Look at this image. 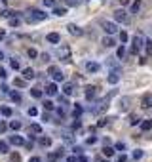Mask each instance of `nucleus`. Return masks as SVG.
Here are the masks:
<instances>
[{
	"instance_id": "obj_33",
	"label": "nucleus",
	"mask_w": 152,
	"mask_h": 162,
	"mask_svg": "<svg viewBox=\"0 0 152 162\" xmlns=\"http://www.w3.org/2000/svg\"><path fill=\"white\" fill-rule=\"evenodd\" d=\"M27 112H29V116H38V109H36V107H31Z\"/></svg>"
},
{
	"instance_id": "obj_43",
	"label": "nucleus",
	"mask_w": 152,
	"mask_h": 162,
	"mask_svg": "<svg viewBox=\"0 0 152 162\" xmlns=\"http://www.w3.org/2000/svg\"><path fill=\"white\" fill-rule=\"evenodd\" d=\"M106 122H108V118H103V120H99V128H103V126H106Z\"/></svg>"
},
{
	"instance_id": "obj_46",
	"label": "nucleus",
	"mask_w": 152,
	"mask_h": 162,
	"mask_svg": "<svg viewBox=\"0 0 152 162\" xmlns=\"http://www.w3.org/2000/svg\"><path fill=\"white\" fill-rule=\"evenodd\" d=\"M120 4L122 6H129V4H131V0H120Z\"/></svg>"
},
{
	"instance_id": "obj_38",
	"label": "nucleus",
	"mask_w": 152,
	"mask_h": 162,
	"mask_svg": "<svg viewBox=\"0 0 152 162\" xmlns=\"http://www.w3.org/2000/svg\"><path fill=\"white\" fill-rule=\"evenodd\" d=\"M31 130H32V132H36V133H40V132H42L40 124H32V126H31Z\"/></svg>"
},
{
	"instance_id": "obj_48",
	"label": "nucleus",
	"mask_w": 152,
	"mask_h": 162,
	"mask_svg": "<svg viewBox=\"0 0 152 162\" xmlns=\"http://www.w3.org/2000/svg\"><path fill=\"white\" fill-rule=\"evenodd\" d=\"M29 162H40V158L38 157H31V160H29Z\"/></svg>"
},
{
	"instance_id": "obj_28",
	"label": "nucleus",
	"mask_w": 152,
	"mask_h": 162,
	"mask_svg": "<svg viewBox=\"0 0 152 162\" xmlns=\"http://www.w3.org/2000/svg\"><path fill=\"white\" fill-rule=\"evenodd\" d=\"M0 16H2V17H13V16H15V12H12V10H2V12H0Z\"/></svg>"
},
{
	"instance_id": "obj_32",
	"label": "nucleus",
	"mask_w": 152,
	"mask_h": 162,
	"mask_svg": "<svg viewBox=\"0 0 152 162\" xmlns=\"http://www.w3.org/2000/svg\"><path fill=\"white\" fill-rule=\"evenodd\" d=\"M120 40H122V42H124V44H126V42L129 40V34H127L126 31H122V33H120Z\"/></svg>"
},
{
	"instance_id": "obj_19",
	"label": "nucleus",
	"mask_w": 152,
	"mask_h": 162,
	"mask_svg": "<svg viewBox=\"0 0 152 162\" xmlns=\"http://www.w3.org/2000/svg\"><path fill=\"white\" fill-rule=\"evenodd\" d=\"M141 130H143V132L152 130V120H144V122H141Z\"/></svg>"
},
{
	"instance_id": "obj_14",
	"label": "nucleus",
	"mask_w": 152,
	"mask_h": 162,
	"mask_svg": "<svg viewBox=\"0 0 152 162\" xmlns=\"http://www.w3.org/2000/svg\"><path fill=\"white\" fill-rule=\"evenodd\" d=\"M103 46L112 48V46H116V40H114L112 36H105V38H103Z\"/></svg>"
},
{
	"instance_id": "obj_20",
	"label": "nucleus",
	"mask_w": 152,
	"mask_h": 162,
	"mask_svg": "<svg viewBox=\"0 0 152 162\" xmlns=\"http://www.w3.org/2000/svg\"><path fill=\"white\" fill-rule=\"evenodd\" d=\"M31 95H32V97H36V99H40V97L44 95V91L38 90V88H32V90H31Z\"/></svg>"
},
{
	"instance_id": "obj_49",
	"label": "nucleus",
	"mask_w": 152,
	"mask_h": 162,
	"mask_svg": "<svg viewBox=\"0 0 152 162\" xmlns=\"http://www.w3.org/2000/svg\"><path fill=\"white\" fill-rule=\"evenodd\" d=\"M78 160H80V162H88V157H80Z\"/></svg>"
},
{
	"instance_id": "obj_3",
	"label": "nucleus",
	"mask_w": 152,
	"mask_h": 162,
	"mask_svg": "<svg viewBox=\"0 0 152 162\" xmlns=\"http://www.w3.org/2000/svg\"><path fill=\"white\" fill-rule=\"evenodd\" d=\"M101 27H103V31H105L106 34H116V33H118L116 21H103V23H101Z\"/></svg>"
},
{
	"instance_id": "obj_34",
	"label": "nucleus",
	"mask_w": 152,
	"mask_h": 162,
	"mask_svg": "<svg viewBox=\"0 0 152 162\" xmlns=\"http://www.w3.org/2000/svg\"><path fill=\"white\" fill-rule=\"evenodd\" d=\"M53 13L61 17V16H65V13H67V10H63V8H55V10H53Z\"/></svg>"
},
{
	"instance_id": "obj_50",
	"label": "nucleus",
	"mask_w": 152,
	"mask_h": 162,
	"mask_svg": "<svg viewBox=\"0 0 152 162\" xmlns=\"http://www.w3.org/2000/svg\"><path fill=\"white\" fill-rule=\"evenodd\" d=\"M4 36H6V31H0V40H2Z\"/></svg>"
},
{
	"instance_id": "obj_26",
	"label": "nucleus",
	"mask_w": 152,
	"mask_h": 162,
	"mask_svg": "<svg viewBox=\"0 0 152 162\" xmlns=\"http://www.w3.org/2000/svg\"><path fill=\"white\" fill-rule=\"evenodd\" d=\"M10 128L17 132V130L21 128V120H12V122H10Z\"/></svg>"
},
{
	"instance_id": "obj_24",
	"label": "nucleus",
	"mask_w": 152,
	"mask_h": 162,
	"mask_svg": "<svg viewBox=\"0 0 152 162\" xmlns=\"http://www.w3.org/2000/svg\"><path fill=\"white\" fill-rule=\"evenodd\" d=\"M52 78H53V82H63V80H65V74H63V73L59 71V73H57V74H53Z\"/></svg>"
},
{
	"instance_id": "obj_44",
	"label": "nucleus",
	"mask_w": 152,
	"mask_h": 162,
	"mask_svg": "<svg viewBox=\"0 0 152 162\" xmlns=\"http://www.w3.org/2000/svg\"><path fill=\"white\" fill-rule=\"evenodd\" d=\"M88 145H93V143H97V137H88V141H86Z\"/></svg>"
},
{
	"instance_id": "obj_22",
	"label": "nucleus",
	"mask_w": 152,
	"mask_h": 162,
	"mask_svg": "<svg viewBox=\"0 0 152 162\" xmlns=\"http://www.w3.org/2000/svg\"><path fill=\"white\" fill-rule=\"evenodd\" d=\"M95 90H97V88L90 86V88H88V91H86V97H88V99H93V95H95Z\"/></svg>"
},
{
	"instance_id": "obj_39",
	"label": "nucleus",
	"mask_w": 152,
	"mask_h": 162,
	"mask_svg": "<svg viewBox=\"0 0 152 162\" xmlns=\"http://www.w3.org/2000/svg\"><path fill=\"white\" fill-rule=\"evenodd\" d=\"M15 86H17V88L25 86V78H23V80H21V78H15Z\"/></svg>"
},
{
	"instance_id": "obj_36",
	"label": "nucleus",
	"mask_w": 152,
	"mask_h": 162,
	"mask_svg": "<svg viewBox=\"0 0 152 162\" xmlns=\"http://www.w3.org/2000/svg\"><path fill=\"white\" fill-rule=\"evenodd\" d=\"M114 149H116V151H124V149H126V143H122V141H118L116 145H114Z\"/></svg>"
},
{
	"instance_id": "obj_2",
	"label": "nucleus",
	"mask_w": 152,
	"mask_h": 162,
	"mask_svg": "<svg viewBox=\"0 0 152 162\" xmlns=\"http://www.w3.org/2000/svg\"><path fill=\"white\" fill-rule=\"evenodd\" d=\"M48 19V13L40 12V10H31V16H29V21L31 23H36V21H46Z\"/></svg>"
},
{
	"instance_id": "obj_40",
	"label": "nucleus",
	"mask_w": 152,
	"mask_h": 162,
	"mask_svg": "<svg viewBox=\"0 0 152 162\" xmlns=\"http://www.w3.org/2000/svg\"><path fill=\"white\" fill-rule=\"evenodd\" d=\"M44 6H49V8H53V6H55V0H44Z\"/></svg>"
},
{
	"instance_id": "obj_17",
	"label": "nucleus",
	"mask_w": 152,
	"mask_h": 162,
	"mask_svg": "<svg viewBox=\"0 0 152 162\" xmlns=\"http://www.w3.org/2000/svg\"><path fill=\"white\" fill-rule=\"evenodd\" d=\"M12 107H6V105H2V107H0V115L2 116H12Z\"/></svg>"
},
{
	"instance_id": "obj_41",
	"label": "nucleus",
	"mask_w": 152,
	"mask_h": 162,
	"mask_svg": "<svg viewBox=\"0 0 152 162\" xmlns=\"http://www.w3.org/2000/svg\"><path fill=\"white\" fill-rule=\"evenodd\" d=\"M129 124H131V126H137V124H139V118H137V116H131V120H129Z\"/></svg>"
},
{
	"instance_id": "obj_8",
	"label": "nucleus",
	"mask_w": 152,
	"mask_h": 162,
	"mask_svg": "<svg viewBox=\"0 0 152 162\" xmlns=\"http://www.w3.org/2000/svg\"><path fill=\"white\" fill-rule=\"evenodd\" d=\"M86 71H88V73H97L99 71V63H95V61H88V63H86Z\"/></svg>"
},
{
	"instance_id": "obj_51",
	"label": "nucleus",
	"mask_w": 152,
	"mask_h": 162,
	"mask_svg": "<svg viewBox=\"0 0 152 162\" xmlns=\"http://www.w3.org/2000/svg\"><path fill=\"white\" fill-rule=\"evenodd\" d=\"M2 59H4V52H2V50H0V61H2Z\"/></svg>"
},
{
	"instance_id": "obj_31",
	"label": "nucleus",
	"mask_w": 152,
	"mask_h": 162,
	"mask_svg": "<svg viewBox=\"0 0 152 162\" xmlns=\"http://www.w3.org/2000/svg\"><path fill=\"white\" fill-rule=\"evenodd\" d=\"M10 67L12 69H15V71H19V67H21V63L17 59H10Z\"/></svg>"
},
{
	"instance_id": "obj_23",
	"label": "nucleus",
	"mask_w": 152,
	"mask_h": 162,
	"mask_svg": "<svg viewBox=\"0 0 152 162\" xmlns=\"http://www.w3.org/2000/svg\"><path fill=\"white\" fill-rule=\"evenodd\" d=\"M139 8H141V0H135V2L131 4V13H137Z\"/></svg>"
},
{
	"instance_id": "obj_42",
	"label": "nucleus",
	"mask_w": 152,
	"mask_h": 162,
	"mask_svg": "<svg viewBox=\"0 0 152 162\" xmlns=\"http://www.w3.org/2000/svg\"><path fill=\"white\" fill-rule=\"evenodd\" d=\"M0 76H2V78H6V76H8V71H6L4 67H0Z\"/></svg>"
},
{
	"instance_id": "obj_11",
	"label": "nucleus",
	"mask_w": 152,
	"mask_h": 162,
	"mask_svg": "<svg viewBox=\"0 0 152 162\" xmlns=\"http://www.w3.org/2000/svg\"><path fill=\"white\" fill-rule=\"evenodd\" d=\"M8 95H10V99H12L13 103H21V94H19V91L10 90V91H8Z\"/></svg>"
},
{
	"instance_id": "obj_4",
	"label": "nucleus",
	"mask_w": 152,
	"mask_h": 162,
	"mask_svg": "<svg viewBox=\"0 0 152 162\" xmlns=\"http://www.w3.org/2000/svg\"><path fill=\"white\" fill-rule=\"evenodd\" d=\"M44 94L49 95V97H55L57 94H59V88H57V82H48L46 88H44Z\"/></svg>"
},
{
	"instance_id": "obj_9",
	"label": "nucleus",
	"mask_w": 152,
	"mask_h": 162,
	"mask_svg": "<svg viewBox=\"0 0 152 162\" xmlns=\"http://www.w3.org/2000/svg\"><path fill=\"white\" fill-rule=\"evenodd\" d=\"M59 40H61L59 33H49L48 34V42H49V44H59Z\"/></svg>"
},
{
	"instance_id": "obj_47",
	"label": "nucleus",
	"mask_w": 152,
	"mask_h": 162,
	"mask_svg": "<svg viewBox=\"0 0 152 162\" xmlns=\"http://www.w3.org/2000/svg\"><path fill=\"white\" fill-rule=\"evenodd\" d=\"M127 160V157H126V154H122V157H118V162H126Z\"/></svg>"
},
{
	"instance_id": "obj_45",
	"label": "nucleus",
	"mask_w": 152,
	"mask_h": 162,
	"mask_svg": "<svg viewBox=\"0 0 152 162\" xmlns=\"http://www.w3.org/2000/svg\"><path fill=\"white\" fill-rule=\"evenodd\" d=\"M12 162H21V157L19 154H12Z\"/></svg>"
},
{
	"instance_id": "obj_10",
	"label": "nucleus",
	"mask_w": 152,
	"mask_h": 162,
	"mask_svg": "<svg viewBox=\"0 0 152 162\" xmlns=\"http://www.w3.org/2000/svg\"><path fill=\"white\" fill-rule=\"evenodd\" d=\"M10 143L12 145H25V139L23 137H21V136H10Z\"/></svg>"
},
{
	"instance_id": "obj_25",
	"label": "nucleus",
	"mask_w": 152,
	"mask_h": 162,
	"mask_svg": "<svg viewBox=\"0 0 152 162\" xmlns=\"http://www.w3.org/2000/svg\"><path fill=\"white\" fill-rule=\"evenodd\" d=\"M44 109H46V111H53V109H55V103H53V101H49V99L44 101Z\"/></svg>"
},
{
	"instance_id": "obj_29",
	"label": "nucleus",
	"mask_w": 152,
	"mask_h": 162,
	"mask_svg": "<svg viewBox=\"0 0 152 162\" xmlns=\"http://www.w3.org/2000/svg\"><path fill=\"white\" fill-rule=\"evenodd\" d=\"M116 55H118V59H124V55H126V48H124V46H120L118 50H116Z\"/></svg>"
},
{
	"instance_id": "obj_37",
	"label": "nucleus",
	"mask_w": 152,
	"mask_h": 162,
	"mask_svg": "<svg viewBox=\"0 0 152 162\" xmlns=\"http://www.w3.org/2000/svg\"><path fill=\"white\" fill-rule=\"evenodd\" d=\"M143 154H144V153H143L141 149H137V151L133 153V158H137V160H139V158H143Z\"/></svg>"
},
{
	"instance_id": "obj_35",
	"label": "nucleus",
	"mask_w": 152,
	"mask_h": 162,
	"mask_svg": "<svg viewBox=\"0 0 152 162\" xmlns=\"http://www.w3.org/2000/svg\"><path fill=\"white\" fill-rule=\"evenodd\" d=\"M19 23H21L19 17H10V25H12V27H17Z\"/></svg>"
},
{
	"instance_id": "obj_7",
	"label": "nucleus",
	"mask_w": 152,
	"mask_h": 162,
	"mask_svg": "<svg viewBox=\"0 0 152 162\" xmlns=\"http://www.w3.org/2000/svg\"><path fill=\"white\" fill-rule=\"evenodd\" d=\"M67 29H69V33L72 34V36H80V34H84V31H82L78 25H74V23H70V25L67 27Z\"/></svg>"
},
{
	"instance_id": "obj_6",
	"label": "nucleus",
	"mask_w": 152,
	"mask_h": 162,
	"mask_svg": "<svg viewBox=\"0 0 152 162\" xmlns=\"http://www.w3.org/2000/svg\"><path fill=\"white\" fill-rule=\"evenodd\" d=\"M106 80H108V84H118V80H120V69H112Z\"/></svg>"
},
{
	"instance_id": "obj_12",
	"label": "nucleus",
	"mask_w": 152,
	"mask_h": 162,
	"mask_svg": "<svg viewBox=\"0 0 152 162\" xmlns=\"http://www.w3.org/2000/svg\"><path fill=\"white\" fill-rule=\"evenodd\" d=\"M23 78H25V80H32V78H34V71H32L31 67L23 69Z\"/></svg>"
},
{
	"instance_id": "obj_1",
	"label": "nucleus",
	"mask_w": 152,
	"mask_h": 162,
	"mask_svg": "<svg viewBox=\"0 0 152 162\" xmlns=\"http://www.w3.org/2000/svg\"><path fill=\"white\" fill-rule=\"evenodd\" d=\"M143 46H144V38L141 36V34H135V36H133V44H131V50H129V53L137 55Z\"/></svg>"
},
{
	"instance_id": "obj_5",
	"label": "nucleus",
	"mask_w": 152,
	"mask_h": 162,
	"mask_svg": "<svg viewBox=\"0 0 152 162\" xmlns=\"http://www.w3.org/2000/svg\"><path fill=\"white\" fill-rule=\"evenodd\" d=\"M114 21H116V23H127V12L116 10L114 12Z\"/></svg>"
},
{
	"instance_id": "obj_27",
	"label": "nucleus",
	"mask_w": 152,
	"mask_h": 162,
	"mask_svg": "<svg viewBox=\"0 0 152 162\" xmlns=\"http://www.w3.org/2000/svg\"><path fill=\"white\" fill-rule=\"evenodd\" d=\"M144 48H147V53L152 55V40H148V38L144 40Z\"/></svg>"
},
{
	"instance_id": "obj_13",
	"label": "nucleus",
	"mask_w": 152,
	"mask_h": 162,
	"mask_svg": "<svg viewBox=\"0 0 152 162\" xmlns=\"http://www.w3.org/2000/svg\"><path fill=\"white\" fill-rule=\"evenodd\" d=\"M38 143H40L42 147H49V145H52V137H48V136H40V137H38Z\"/></svg>"
},
{
	"instance_id": "obj_15",
	"label": "nucleus",
	"mask_w": 152,
	"mask_h": 162,
	"mask_svg": "<svg viewBox=\"0 0 152 162\" xmlns=\"http://www.w3.org/2000/svg\"><path fill=\"white\" fill-rule=\"evenodd\" d=\"M63 91H65V95H72V94H74V86H72L70 82H67L63 86Z\"/></svg>"
},
{
	"instance_id": "obj_21",
	"label": "nucleus",
	"mask_w": 152,
	"mask_h": 162,
	"mask_svg": "<svg viewBox=\"0 0 152 162\" xmlns=\"http://www.w3.org/2000/svg\"><path fill=\"white\" fill-rule=\"evenodd\" d=\"M27 55H29L31 59H36V57H38V52H36L34 48H29V50H27Z\"/></svg>"
},
{
	"instance_id": "obj_16",
	"label": "nucleus",
	"mask_w": 152,
	"mask_h": 162,
	"mask_svg": "<svg viewBox=\"0 0 152 162\" xmlns=\"http://www.w3.org/2000/svg\"><path fill=\"white\" fill-rule=\"evenodd\" d=\"M103 154H105V157H108V158H112L114 154H116V149H114V147H105V149H103Z\"/></svg>"
},
{
	"instance_id": "obj_18",
	"label": "nucleus",
	"mask_w": 152,
	"mask_h": 162,
	"mask_svg": "<svg viewBox=\"0 0 152 162\" xmlns=\"http://www.w3.org/2000/svg\"><path fill=\"white\" fill-rule=\"evenodd\" d=\"M0 153H10V141H0Z\"/></svg>"
},
{
	"instance_id": "obj_30",
	"label": "nucleus",
	"mask_w": 152,
	"mask_h": 162,
	"mask_svg": "<svg viewBox=\"0 0 152 162\" xmlns=\"http://www.w3.org/2000/svg\"><path fill=\"white\" fill-rule=\"evenodd\" d=\"M57 73H59V67H55V65H49V67H48V74L53 76V74H57Z\"/></svg>"
}]
</instances>
